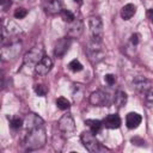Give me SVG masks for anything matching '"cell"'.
Masks as SVG:
<instances>
[{
  "label": "cell",
  "instance_id": "31",
  "mask_svg": "<svg viewBox=\"0 0 153 153\" xmlns=\"http://www.w3.org/2000/svg\"><path fill=\"white\" fill-rule=\"evenodd\" d=\"M145 100H146L147 106H153V91H152V92H149L148 94H146Z\"/></svg>",
  "mask_w": 153,
  "mask_h": 153
},
{
  "label": "cell",
  "instance_id": "16",
  "mask_svg": "<svg viewBox=\"0 0 153 153\" xmlns=\"http://www.w3.org/2000/svg\"><path fill=\"white\" fill-rule=\"evenodd\" d=\"M142 117L141 115H139L137 112H129L126 116V124L129 129H135L141 124Z\"/></svg>",
  "mask_w": 153,
  "mask_h": 153
},
{
  "label": "cell",
  "instance_id": "32",
  "mask_svg": "<svg viewBox=\"0 0 153 153\" xmlns=\"http://www.w3.org/2000/svg\"><path fill=\"white\" fill-rule=\"evenodd\" d=\"M11 6V1L10 0H1V8L2 11H7Z\"/></svg>",
  "mask_w": 153,
  "mask_h": 153
},
{
  "label": "cell",
  "instance_id": "33",
  "mask_svg": "<svg viewBox=\"0 0 153 153\" xmlns=\"http://www.w3.org/2000/svg\"><path fill=\"white\" fill-rule=\"evenodd\" d=\"M147 18L149 19V22L153 24V8H149L147 11Z\"/></svg>",
  "mask_w": 153,
  "mask_h": 153
},
{
  "label": "cell",
  "instance_id": "17",
  "mask_svg": "<svg viewBox=\"0 0 153 153\" xmlns=\"http://www.w3.org/2000/svg\"><path fill=\"white\" fill-rule=\"evenodd\" d=\"M135 12H136V6L133 4H127L121 10V17L124 20H129L135 14Z\"/></svg>",
  "mask_w": 153,
  "mask_h": 153
},
{
  "label": "cell",
  "instance_id": "29",
  "mask_svg": "<svg viewBox=\"0 0 153 153\" xmlns=\"http://www.w3.org/2000/svg\"><path fill=\"white\" fill-rule=\"evenodd\" d=\"M139 42H140V35L139 33H133L130 36V43H131V45L136 47L139 44Z\"/></svg>",
  "mask_w": 153,
  "mask_h": 153
},
{
  "label": "cell",
  "instance_id": "22",
  "mask_svg": "<svg viewBox=\"0 0 153 153\" xmlns=\"http://www.w3.org/2000/svg\"><path fill=\"white\" fill-rule=\"evenodd\" d=\"M61 18L65 20V22H67V23H72L76 17L74 16V13L73 12H71L69 10H62L61 11Z\"/></svg>",
  "mask_w": 153,
  "mask_h": 153
},
{
  "label": "cell",
  "instance_id": "35",
  "mask_svg": "<svg viewBox=\"0 0 153 153\" xmlns=\"http://www.w3.org/2000/svg\"><path fill=\"white\" fill-rule=\"evenodd\" d=\"M13 1H20V0H13Z\"/></svg>",
  "mask_w": 153,
  "mask_h": 153
},
{
  "label": "cell",
  "instance_id": "8",
  "mask_svg": "<svg viewBox=\"0 0 153 153\" xmlns=\"http://www.w3.org/2000/svg\"><path fill=\"white\" fill-rule=\"evenodd\" d=\"M59 130L63 134H71L75 130V122L71 114H65L61 116V118L57 122Z\"/></svg>",
  "mask_w": 153,
  "mask_h": 153
},
{
  "label": "cell",
  "instance_id": "30",
  "mask_svg": "<svg viewBox=\"0 0 153 153\" xmlns=\"http://www.w3.org/2000/svg\"><path fill=\"white\" fill-rule=\"evenodd\" d=\"M131 143L133 145H136V146H145V140H142L141 137L135 136V137L131 139Z\"/></svg>",
  "mask_w": 153,
  "mask_h": 153
},
{
  "label": "cell",
  "instance_id": "24",
  "mask_svg": "<svg viewBox=\"0 0 153 153\" xmlns=\"http://www.w3.org/2000/svg\"><path fill=\"white\" fill-rule=\"evenodd\" d=\"M23 124H24L23 120L20 117H18V116H13L10 120V126H11L12 129H20Z\"/></svg>",
  "mask_w": 153,
  "mask_h": 153
},
{
  "label": "cell",
  "instance_id": "3",
  "mask_svg": "<svg viewBox=\"0 0 153 153\" xmlns=\"http://www.w3.org/2000/svg\"><path fill=\"white\" fill-rule=\"evenodd\" d=\"M20 41L19 38H8L2 39V48H1V57L4 61L13 60L20 53Z\"/></svg>",
  "mask_w": 153,
  "mask_h": 153
},
{
  "label": "cell",
  "instance_id": "1",
  "mask_svg": "<svg viewBox=\"0 0 153 153\" xmlns=\"http://www.w3.org/2000/svg\"><path fill=\"white\" fill-rule=\"evenodd\" d=\"M47 142V134L44 126L33 128L27 130V135L25 137V149L26 151H35L42 148Z\"/></svg>",
  "mask_w": 153,
  "mask_h": 153
},
{
  "label": "cell",
  "instance_id": "6",
  "mask_svg": "<svg viewBox=\"0 0 153 153\" xmlns=\"http://www.w3.org/2000/svg\"><path fill=\"white\" fill-rule=\"evenodd\" d=\"M88 27L91 31V38L97 41H103V23L99 17L88 18Z\"/></svg>",
  "mask_w": 153,
  "mask_h": 153
},
{
  "label": "cell",
  "instance_id": "21",
  "mask_svg": "<svg viewBox=\"0 0 153 153\" xmlns=\"http://www.w3.org/2000/svg\"><path fill=\"white\" fill-rule=\"evenodd\" d=\"M65 145V139L60 134H54L53 135V146L56 151H61Z\"/></svg>",
  "mask_w": 153,
  "mask_h": 153
},
{
  "label": "cell",
  "instance_id": "25",
  "mask_svg": "<svg viewBox=\"0 0 153 153\" xmlns=\"http://www.w3.org/2000/svg\"><path fill=\"white\" fill-rule=\"evenodd\" d=\"M33 90L37 93V96H39V97H44L48 93V87L43 84H36L33 86Z\"/></svg>",
  "mask_w": 153,
  "mask_h": 153
},
{
  "label": "cell",
  "instance_id": "10",
  "mask_svg": "<svg viewBox=\"0 0 153 153\" xmlns=\"http://www.w3.org/2000/svg\"><path fill=\"white\" fill-rule=\"evenodd\" d=\"M90 103L94 106H106L110 104V96L100 90L94 91L90 96Z\"/></svg>",
  "mask_w": 153,
  "mask_h": 153
},
{
  "label": "cell",
  "instance_id": "18",
  "mask_svg": "<svg viewBox=\"0 0 153 153\" xmlns=\"http://www.w3.org/2000/svg\"><path fill=\"white\" fill-rule=\"evenodd\" d=\"M84 92H85V87L80 84H74L73 85V99L75 103H80L81 99L84 98Z\"/></svg>",
  "mask_w": 153,
  "mask_h": 153
},
{
  "label": "cell",
  "instance_id": "34",
  "mask_svg": "<svg viewBox=\"0 0 153 153\" xmlns=\"http://www.w3.org/2000/svg\"><path fill=\"white\" fill-rule=\"evenodd\" d=\"M74 2H76V4L81 5V4H82V0H74Z\"/></svg>",
  "mask_w": 153,
  "mask_h": 153
},
{
  "label": "cell",
  "instance_id": "19",
  "mask_svg": "<svg viewBox=\"0 0 153 153\" xmlns=\"http://www.w3.org/2000/svg\"><path fill=\"white\" fill-rule=\"evenodd\" d=\"M127 103V93L122 90H118L116 93H115V97H114V104L115 106L117 108H122Z\"/></svg>",
  "mask_w": 153,
  "mask_h": 153
},
{
  "label": "cell",
  "instance_id": "15",
  "mask_svg": "<svg viewBox=\"0 0 153 153\" xmlns=\"http://www.w3.org/2000/svg\"><path fill=\"white\" fill-rule=\"evenodd\" d=\"M62 4L60 0H47L44 4V11L48 14H57L62 11Z\"/></svg>",
  "mask_w": 153,
  "mask_h": 153
},
{
  "label": "cell",
  "instance_id": "7",
  "mask_svg": "<svg viewBox=\"0 0 153 153\" xmlns=\"http://www.w3.org/2000/svg\"><path fill=\"white\" fill-rule=\"evenodd\" d=\"M133 85L137 90V92H140L141 94H145V96L153 91V82L149 79H147L145 76H141V75L134 78Z\"/></svg>",
  "mask_w": 153,
  "mask_h": 153
},
{
  "label": "cell",
  "instance_id": "9",
  "mask_svg": "<svg viewBox=\"0 0 153 153\" xmlns=\"http://www.w3.org/2000/svg\"><path fill=\"white\" fill-rule=\"evenodd\" d=\"M84 32V22L80 18H75L67 25V36L69 38H79Z\"/></svg>",
  "mask_w": 153,
  "mask_h": 153
},
{
  "label": "cell",
  "instance_id": "28",
  "mask_svg": "<svg viewBox=\"0 0 153 153\" xmlns=\"http://www.w3.org/2000/svg\"><path fill=\"white\" fill-rule=\"evenodd\" d=\"M104 80H105V82L108 84V85H114L115 82H116V75L115 74H106L105 76H104Z\"/></svg>",
  "mask_w": 153,
  "mask_h": 153
},
{
  "label": "cell",
  "instance_id": "20",
  "mask_svg": "<svg viewBox=\"0 0 153 153\" xmlns=\"http://www.w3.org/2000/svg\"><path fill=\"white\" fill-rule=\"evenodd\" d=\"M85 124L88 126L90 130H91L93 134H97V133L100 130V128H102V126H103V122L99 121V120H86V121H85Z\"/></svg>",
  "mask_w": 153,
  "mask_h": 153
},
{
  "label": "cell",
  "instance_id": "13",
  "mask_svg": "<svg viewBox=\"0 0 153 153\" xmlns=\"http://www.w3.org/2000/svg\"><path fill=\"white\" fill-rule=\"evenodd\" d=\"M24 124H25L26 130H31L33 128L44 126V121L36 114H29V115H26V117L24 120Z\"/></svg>",
  "mask_w": 153,
  "mask_h": 153
},
{
  "label": "cell",
  "instance_id": "27",
  "mask_svg": "<svg viewBox=\"0 0 153 153\" xmlns=\"http://www.w3.org/2000/svg\"><path fill=\"white\" fill-rule=\"evenodd\" d=\"M26 14H27V10H25L24 7H18V8H16V11H14V13H13L14 18H17V19H23L24 17H26Z\"/></svg>",
  "mask_w": 153,
  "mask_h": 153
},
{
  "label": "cell",
  "instance_id": "4",
  "mask_svg": "<svg viewBox=\"0 0 153 153\" xmlns=\"http://www.w3.org/2000/svg\"><path fill=\"white\" fill-rule=\"evenodd\" d=\"M81 142L84 145V147L91 152V153H96V152H100V151H105L106 148L102 146V143L96 139L94 134L91 130H85L81 133Z\"/></svg>",
  "mask_w": 153,
  "mask_h": 153
},
{
  "label": "cell",
  "instance_id": "14",
  "mask_svg": "<svg viewBox=\"0 0 153 153\" xmlns=\"http://www.w3.org/2000/svg\"><path fill=\"white\" fill-rule=\"evenodd\" d=\"M103 126L108 129H117L121 127V118L117 114H109L103 120Z\"/></svg>",
  "mask_w": 153,
  "mask_h": 153
},
{
  "label": "cell",
  "instance_id": "2",
  "mask_svg": "<svg viewBox=\"0 0 153 153\" xmlns=\"http://www.w3.org/2000/svg\"><path fill=\"white\" fill-rule=\"evenodd\" d=\"M85 51H86V55H87L88 60L93 65L99 63L105 57V49L103 47V41H97V39L91 38L87 42Z\"/></svg>",
  "mask_w": 153,
  "mask_h": 153
},
{
  "label": "cell",
  "instance_id": "5",
  "mask_svg": "<svg viewBox=\"0 0 153 153\" xmlns=\"http://www.w3.org/2000/svg\"><path fill=\"white\" fill-rule=\"evenodd\" d=\"M44 56V48L42 44L35 45L33 48H31L24 56V65L26 66H32V65H37Z\"/></svg>",
  "mask_w": 153,
  "mask_h": 153
},
{
  "label": "cell",
  "instance_id": "11",
  "mask_svg": "<svg viewBox=\"0 0 153 153\" xmlns=\"http://www.w3.org/2000/svg\"><path fill=\"white\" fill-rule=\"evenodd\" d=\"M71 43H72V38H69L68 36L56 41L55 47H54V55L56 57H59V59L63 57L65 54L68 51V49L71 47Z\"/></svg>",
  "mask_w": 153,
  "mask_h": 153
},
{
  "label": "cell",
  "instance_id": "26",
  "mask_svg": "<svg viewBox=\"0 0 153 153\" xmlns=\"http://www.w3.org/2000/svg\"><path fill=\"white\" fill-rule=\"evenodd\" d=\"M68 68L72 71V72H80L81 69H82V65L76 60V59H74V60H72L69 63H68Z\"/></svg>",
  "mask_w": 153,
  "mask_h": 153
},
{
  "label": "cell",
  "instance_id": "23",
  "mask_svg": "<svg viewBox=\"0 0 153 153\" xmlns=\"http://www.w3.org/2000/svg\"><path fill=\"white\" fill-rule=\"evenodd\" d=\"M56 105H57V108L61 109V110H67V109H69L71 103H69V100L66 99L65 97H59V98L56 99Z\"/></svg>",
  "mask_w": 153,
  "mask_h": 153
},
{
  "label": "cell",
  "instance_id": "12",
  "mask_svg": "<svg viewBox=\"0 0 153 153\" xmlns=\"http://www.w3.org/2000/svg\"><path fill=\"white\" fill-rule=\"evenodd\" d=\"M53 68V61L48 56H43V59L35 66V73L37 75H47Z\"/></svg>",
  "mask_w": 153,
  "mask_h": 153
}]
</instances>
